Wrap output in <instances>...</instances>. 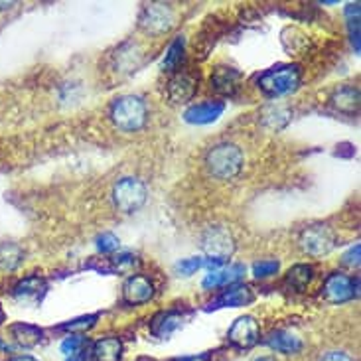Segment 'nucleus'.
Here are the masks:
<instances>
[{
    "label": "nucleus",
    "instance_id": "4c0bfd02",
    "mask_svg": "<svg viewBox=\"0 0 361 361\" xmlns=\"http://www.w3.org/2000/svg\"><path fill=\"white\" fill-rule=\"evenodd\" d=\"M10 348H8V343H4L2 340H0V352H8Z\"/></svg>",
    "mask_w": 361,
    "mask_h": 361
},
{
    "label": "nucleus",
    "instance_id": "412c9836",
    "mask_svg": "<svg viewBox=\"0 0 361 361\" xmlns=\"http://www.w3.org/2000/svg\"><path fill=\"white\" fill-rule=\"evenodd\" d=\"M264 343L269 348H273L274 352L279 353H286V355H293V353H298L302 350V340L296 338L294 334L284 332V330H279V332H273Z\"/></svg>",
    "mask_w": 361,
    "mask_h": 361
},
{
    "label": "nucleus",
    "instance_id": "e433bc0d",
    "mask_svg": "<svg viewBox=\"0 0 361 361\" xmlns=\"http://www.w3.org/2000/svg\"><path fill=\"white\" fill-rule=\"evenodd\" d=\"M8 361H38V360H34L32 355H16V357H12V360Z\"/></svg>",
    "mask_w": 361,
    "mask_h": 361
},
{
    "label": "nucleus",
    "instance_id": "f257e3e1",
    "mask_svg": "<svg viewBox=\"0 0 361 361\" xmlns=\"http://www.w3.org/2000/svg\"><path fill=\"white\" fill-rule=\"evenodd\" d=\"M302 81V71L296 63H286V66H276L264 71L259 78V87L264 95L269 97H281V95H288L298 89Z\"/></svg>",
    "mask_w": 361,
    "mask_h": 361
},
{
    "label": "nucleus",
    "instance_id": "f8f14e48",
    "mask_svg": "<svg viewBox=\"0 0 361 361\" xmlns=\"http://www.w3.org/2000/svg\"><path fill=\"white\" fill-rule=\"evenodd\" d=\"M185 322V314L182 310H162L150 320V332L154 338L166 340L172 334L180 330Z\"/></svg>",
    "mask_w": 361,
    "mask_h": 361
},
{
    "label": "nucleus",
    "instance_id": "58836bf2",
    "mask_svg": "<svg viewBox=\"0 0 361 361\" xmlns=\"http://www.w3.org/2000/svg\"><path fill=\"white\" fill-rule=\"evenodd\" d=\"M4 320V314H2V310H0V322Z\"/></svg>",
    "mask_w": 361,
    "mask_h": 361
},
{
    "label": "nucleus",
    "instance_id": "c85d7f7f",
    "mask_svg": "<svg viewBox=\"0 0 361 361\" xmlns=\"http://www.w3.org/2000/svg\"><path fill=\"white\" fill-rule=\"evenodd\" d=\"M85 348V338L83 336H71V338H66L61 345H59V350L61 353L66 355V357H71V355H75L78 352H81Z\"/></svg>",
    "mask_w": 361,
    "mask_h": 361
},
{
    "label": "nucleus",
    "instance_id": "dca6fc26",
    "mask_svg": "<svg viewBox=\"0 0 361 361\" xmlns=\"http://www.w3.org/2000/svg\"><path fill=\"white\" fill-rule=\"evenodd\" d=\"M197 79L192 73H178L168 83V97L172 103H185L195 95Z\"/></svg>",
    "mask_w": 361,
    "mask_h": 361
},
{
    "label": "nucleus",
    "instance_id": "bb28decb",
    "mask_svg": "<svg viewBox=\"0 0 361 361\" xmlns=\"http://www.w3.org/2000/svg\"><path fill=\"white\" fill-rule=\"evenodd\" d=\"M99 320V314H89V316H79L75 320L58 326L59 332H87L89 328H93Z\"/></svg>",
    "mask_w": 361,
    "mask_h": 361
},
{
    "label": "nucleus",
    "instance_id": "b1692460",
    "mask_svg": "<svg viewBox=\"0 0 361 361\" xmlns=\"http://www.w3.org/2000/svg\"><path fill=\"white\" fill-rule=\"evenodd\" d=\"M314 279V269L310 264H294L293 269L286 273L284 276V283L290 290H296V293H304L306 286L312 283Z\"/></svg>",
    "mask_w": 361,
    "mask_h": 361
},
{
    "label": "nucleus",
    "instance_id": "473e14b6",
    "mask_svg": "<svg viewBox=\"0 0 361 361\" xmlns=\"http://www.w3.org/2000/svg\"><path fill=\"white\" fill-rule=\"evenodd\" d=\"M360 251H361L360 245L352 247V249L342 257V263L348 264V267H355V264H360Z\"/></svg>",
    "mask_w": 361,
    "mask_h": 361
},
{
    "label": "nucleus",
    "instance_id": "9d476101",
    "mask_svg": "<svg viewBox=\"0 0 361 361\" xmlns=\"http://www.w3.org/2000/svg\"><path fill=\"white\" fill-rule=\"evenodd\" d=\"M154 296V284L145 274H135L130 276L125 286H123V298L130 306L147 304Z\"/></svg>",
    "mask_w": 361,
    "mask_h": 361
},
{
    "label": "nucleus",
    "instance_id": "cd10ccee",
    "mask_svg": "<svg viewBox=\"0 0 361 361\" xmlns=\"http://www.w3.org/2000/svg\"><path fill=\"white\" fill-rule=\"evenodd\" d=\"M348 24H350V36H352L355 51H360V4H348L345 8Z\"/></svg>",
    "mask_w": 361,
    "mask_h": 361
},
{
    "label": "nucleus",
    "instance_id": "20e7f679",
    "mask_svg": "<svg viewBox=\"0 0 361 361\" xmlns=\"http://www.w3.org/2000/svg\"><path fill=\"white\" fill-rule=\"evenodd\" d=\"M202 249L209 257L207 267H221L235 253V239L224 225H212L202 235Z\"/></svg>",
    "mask_w": 361,
    "mask_h": 361
},
{
    "label": "nucleus",
    "instance_id": "6ab92c4d",
    "mask_svg": "<svg viewBox=\"0 0 361 361\" xmlns=\"http://www.w3.org/2000/svg\"><path fill=\"white\" fill-rule=\"evenodd\" d=\"M332 105L340 113L345 115H355L360 111V91L352 85H343L334 91Z\"/></svg>",
    "mask_w": 361,
    "mask_h": 361
},
{
    "label": "nucleus",
    "instance_id": "c9c22d12",
    "mask_svg": "<svg viewBox=\"0 0 361 361\" xmlns=\"http://www.w3.org/2000/svg\"><path fill=\"white\" fill-rule=\"evenodd\" d=\"M68 361H93V357H91V352L89 350H81V352H78L75 355H71V357H68Z\"/></svg>",
    "mask_w": 361,
    "mask_h": 361
},
{
    "label": "nucleus",
    "instance_id": "7c9ffc66",
    "mask_svg": "<svg viewBox=\"0 0 361 361\" xmlns=\"http://www.w3.org/2000/svg\"><path fill=\"white\" fill-rule=\"evenodd\" d=\"M97 249L101 253H113L118 249V239L113 233H103L97 237Z\"/></svg>",
    "mask_w": 361,
    "mask_h": 361
},
{
    "label": "nucleus",
    "instance_id": "4be33fe9",
    "mask_svg": "<svg viewBox=\"0 0 361 361\" xmlns=\"http://www.w3.org/2000/svg\"><path fill=\"white\" fill-rule=\"evenodd\" d=\"M245 274L243 264H231L229 269H221V271H214L204 279L202 286L204 288H217V286H224V284H233L235 281H239Z\"/></svg>",
    "mask_w": 361,
    "mask_h": 361
},
{
    "label": "nucleus",
    "instance_id": "a878e982",
    "mask_svg": "<svg viewBox=\"0 0 361 361\" xmlns=\"http://www.w3.org/2000/svg\"><path fill=\"white\" fill-rule=\"evenodd\" d=\"M184 36H178V38L170 44V48H168L166 51V58H164V63H162L166 71H176V69L180 68V63H182V59H184Z\"/></svg>",
    "mask_w": 361,
    "mask_h": 361
},
{
    "label": "nucleus",
    "instance_id": "2f4dec72",
    "mask_svg": "<svg viewBox=\"0 0 361 361\" xmlns=\"http://www.w3.org/2000/svg\"><path fill=\"white\" fill-rule=\"evenodd\" d=\"M204 264V261L202 259H197V257H192V259H184V261H180V263L176 264V271L178 273H182V274H194L200 267Z\"/></svg>",
    "mask_w": 361,
    "mask_h": 361
},
{
    "label": "nucleus",
    "instance_id": "ddd939ff",
    "mask_svg": "<svg viewBox=\"0 0 361 361\" xmlns=\"http://www.w3.org/2000/svg\"><path fill=\"white\" fill-rule=\"evenodd\" d=\"M224 111L225 105L221 101H205V103L192 105L184 113V118L192 125H209V123H214L221 117Z\"/></svg>",
    "mask_w": 361,
    "mask_h": 361
},
{
    "label": "nucleus",
    "instance_id": "f3484780",
    "mask_svg": "<svg viewBox=\"0 0 361 361\" xmlns=\"http://www.w3.org/2000/svg\"><path fill=\"white\" fill-rule=\"evenodd\" d=\"M91 357H93V361H121L123 342L117 336L99 338L97 342L91 345Z\"/></svg>",
    "mask_w": 361,
    "mask_h": 361
},
{
    "label": "nucleus",
    "instance_id": "f704fd0d",
    "mask_svg": "<svg viewBox=\"0 0 361 361\" xmlns=\"http://www.w3.org/2000/svg\"><path fill=\"white\" fill-rule=\"evenodd\" d=\"M172 361H212V353L204 352L197 355H184V357H174Z\"/></svg>",
    "mask_w": 361,
    "mask_h": 361
},
{
    "label": "nucleus",
    "instance_id": "4468645a",
    "mask_svg": "<svg viewBox=\"0 0 361 361\" xmlns=\"http://www.w3.org/2000/svg\"><path fill=\"white\" fill-rule=\"evenodd\" d=\"M239 81H241V73L229 66H217L212 73V89L225 97L235 95V91L239 89Z\"/></svg>",
    "mask_w": 361,
    "mask_h": 361
},
{
    "label": "nucleus",
    "instance_id": "1a4fd4ad",
    "mask_svg": "<svg viewBox=\"0 0 361 361\" xmlns=\"http://www.w3.org/2000/svg\"><path fill=\"white\" fill-rule=\"evenodd\" d=\"M322 294L330 304L348 302L353 296H357V281L350 279L348 274L334 273L326 279Z\"/></svg>",
    "mask_w": 361,
    "mask_h": 361
},
{
    "label": "nucleus",
    "instance_id": "a211bd4d",
    "mask_svg": "<svg viewBox=\"0 0 361 361\" xmlns=\"http://www.w3.org/2000/svg\"><path fill=\"white\" fill-rule=\"evenodd\" d=\"M91 269H97L101 273H111V274H123L130 273L138 267V257L133 253H121L105 259L103 264H89Z\"/></svg>",
    "mask_w": 361,
    "mask_h": 361
},
{
    "label": "nucleus",
    "instance_id": "c756f323",
    "mask_svg": "<svg viewBox=\"0 0 361 361\" xmlns=\"http://www.w3.org/2000/svg\"><path fill=\"white\" fill-rule=\"evenodd\" d=\"M279 273V261H261L253 267V274L257 279H267V276H273V274Z\"/></svg>",
    "mask_w": 361,
    "mask_h": 361
},
{
    "label": "nucleus",
    "instance_id": "72a5a7b5",
    "mask_svg": "<svg viewBox=\"0 0 361 361\" xmlns=\"http://www.w3.org/2000/svg\"><path fill=\"white\" fill-rule=\"evenodd\" d=\"M322 361H353V357L343 352H330L324 355Z\"/></svg>",
    "mask_w": 361,
    "mask_h": 361
},
{
    "label": "nucleus",
    "instance_id": "7ed1b4c3",
    "mask_svg": "<svg viewBox=\"0 0 361 361\" xmlns=\"http://www.w3.org/2000/svg\"><path fill=\"white\" fill-rule=\"evenodd\" d=\"M205 164H207L209 174L217 180H231L243 168V152L239 147L224 142V145H217L207 152Z\"/></svg>",
    "mask_w": 361,
    "mask_h": 361
},
{
    "label": "nucleus",
    "instance_id": "423d86ee",
    "mask_svg": "<svg viewBox=\"0 0 361 361\" xmlns=\"http://www.w3.org/2000/svg\"><path fill=\"white\" fill-rule=\"evenodd\" d=\"M174 24H176V16L168 4H160V2L148 4L140 14V28L145 30L148 36H162L170 32Z\"/></svg>",
    "mask_w": 361,
    "mask_h": 361
},
{
    "label": "nucleus",
    "instance_id": "5701e85b",
    "mask_svg": "<svg viewBox=\"0 0 361 361\" xmlns=\"http://www.w3.org/2000/svg\"><path fill=\"white\" fill-rule=\"evenodd\" d=\"M261 121H263V127H267L269 130H281L284 128L290 118H293V111L286 107V105H269L264 109L263 115H261Z\"/></svg>",
    "mask_w": 361,
    "mask_h": 361
},
{
    "label": "nucleus",
    "instance_id": "2eb2a0df",
    "mask_svg": "<svg viewBox=\"0 0 361 361\" xmlns=\"http://www.w3.org/2000/svg\"><path fill=\"white\" fill-rule=\"evenodd\" d=\"M48 290V284L46 281L38 276V274H34V276H26V279H22L16 286H14V298L20 300V302H38L42 300V296L46 294Z\"/></svg>",
    "mask_w": 361,
    "mask_h": 361
},
{
    "label": "nucleus",
    "instance_id": "f03ea898",
    "mask_svg": "<svg viewBox=\"0 0 361 361\" xmlns=\"http://www.w3.org/2000/svg\"><path fill=\"white\" fill-rule=\"evenodd\" d=\"M111 118H113L115 127L125 130V133L140 130V128L147 125V103L140 97H135V95L118 97L113 103V107H111Z\"/></svg>",
    "mask_w": 361,
    "mask_h": 361
},
{
    "label": "nucleus",
    "instance_id": "393cba45",
    "mask_svg": "<svg viewBox=\"0 0 361 361\" xmlns=\"http://www.w3.org/2000/svg\"><path fill=\"white\" fill-rule=\"evenodd\" d=\"M24 259L22 247L16 243H0V269L2 271H14Z\"/></svg>",
    "mask_w": 361,
    "mask_h": 361
},
{
    "label": "nucleus",
    "instance_id": "39448f33",
    "mask_svg": "<svg viewBox=\"0 0 361 361\" xmlns=\"http://www.w3.org/2000/svg\"><path fill=\"white\" fill-rule=\"evenodd\" d=\"M148 190L142 180L138 178H123L113 188V202L115 207L123 214H135L147 204Z\"/></svg>",
    "mask_w": 361,
    "mask_h": 361
},
{
    "label": "nucleus",
    "instance_id": "9b49d317",
    "mask_svg": "<svg viewBox=\"0 0 361 361\" xmlns=\"http://www.w3.org/2000/svg\"><path fill=\"white\" fill-rule=\"evenodd\" d=\"M255 300V294L251 286L247 284H233L231 288H227L215 298L214 302H209L207 310H217V308H241Z\"/></svg>",
    "mask_w": 361,
    "mask_h": 361
},
{
    "label": "nucleus",
    "instance_id": "6e6552de",
    "mask_svg": "<svg viewBox=\"0 0 361 361\" xmlns=\"http://www.w3.org/2000/svg\"><path fill=\"white\" fill-rule=\"evenodd\" d=\"M227 340L239 350H249L261 340V326L253 316H241L231 324L227 332Z\"/></svg>",
    "mask_w": 361,
    "mask_h": 361
},
{
    "label": "nucleus",
    "instance_id": "0eeeda50",
    "mask_svg": "<svg viewBox=\"0 0 361 361\" xmlns=\"http://www.w3.org/2000/svg\"><path fill=\"white\" fill-rule=\"evenodd\" d=\"M300 247L310 257H322L328 255L336 247V235L328 225H310L300 233Z\"/></svg>",
    "mask_w": 361,
    "mask_h": 361
},
{
    "label": "nucleus",
    "instance_id": "aec40b11",
    "mask_svg": "<svg viewBox=\"0 0 361 361\" xmlns=\"http://www.w3.org/2000/svg\"><path fill=\"white\" fill-rule=\"evenodd\" d=\"M8 332L12 334L14 342L18 343L20 348H34L44 340V332L38 326H32V324L16 322L12 324L8 328Z\"/></svg>",
    "mask_w": 361,
    "mask_h": 361
}]
</instances>
